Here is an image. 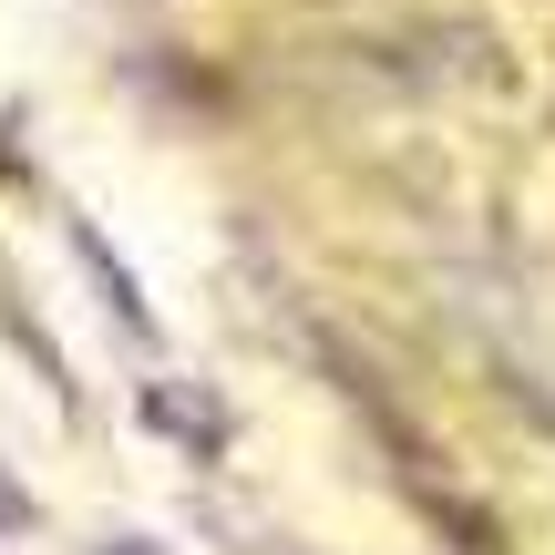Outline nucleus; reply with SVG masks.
I'll return each instance as SVG.
<instances>
[{"label": "nucleus", "instance_id": "nucleus-1", "mask_svg": "<svg viewBox=\"0 0 555 555\" xmlns=\"http://www.w3.org/2000/svg\"><path fill=\"white\" fill-rule=\"evenodd\" d=\"M144 422H155V433H185V442H217V412H206L196 391H176V380L144 391Z\"/></svg>", "mask_w": 555, "mask_h": 555}]
</instances>
